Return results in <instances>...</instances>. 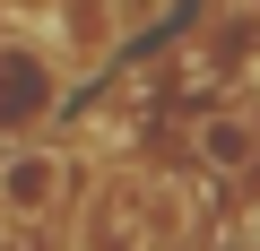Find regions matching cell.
I'll return each instance as SVG.
<instances>
[{
	"instance_id": "1",
	"label": "cell",
	"mask_w": 260,
	"mask_h": 251,
	"mask_svg": "<svg viewBox=\"0 0 260 251\" xmlns=\"http://www.w3.org/2000/svg\"><path fill=\"white\" fill-rule=\"evenodd\" d=\"M61 113V61L35 44H0V139H26Z\"/></svg>"
},
{
	"instance_id": "2",
	"label": "cell",
	"mask_w": 260,
	"mask_h": 251,
	"mask_svg": "<svg viewBox=\"0 0 260 251\" xmlns=\"http://www.w3.org/2000/svg\"><path fill=\"white\" fill-rule=\"evenodd\" d=\"M70 191V156L61 148H18L0 165V217H52Z\"/></svg>"
},
{
	"instance_id": "3",
	"label": "cell",
	"mask_w": 260,
	"mask_h": 251,
	"mask_svg": "<svg viewBox=\"0 0 260 251\" xmlns=\"http://www.w3.org/2000/svg\"><path fill=\"white\" fill-rule=\"evenodd\" d=\"M191 156L217 165V173L260 165V121H251V113H200V121H191Z\"/></svg>"
},
{
	"instance_id": "4",
	"label": "cell",
	"mask_w": 260,
	"mask_h": 251,
	"mask_svg": "<svg viewBox=\"0 0 260 251\" xmlns=\"http://www.w3.org/2000/svg\"><path fill=\"white\" fill-rule=\"evenodd\" d=\"M87 251H148V234L130 225V191H104V208H95V242Z\"/></svg>"
},
{
	"instance_id": "5",
	"label": "cell",
	"mask_w": 260,
	"mask_h": 251,
	"mask_svg": "<svg viewBox=\"0 0 260 251\" xmlns=\"http://www.w3.org/2000/svg\"><path fill=\"white\" fill-rule=\"evenodd\" d=\"M243 9H260V0H243Z\"/></svg>"
}]
</instances>
